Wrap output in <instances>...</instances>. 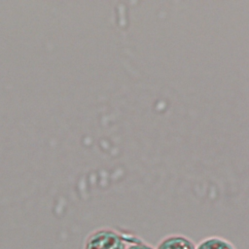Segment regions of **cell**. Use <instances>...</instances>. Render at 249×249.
<instances>
[{"label": "cell", "instance_id": "obj_2", "mask_svg": "<svg viewBox=\"0 0 249 249\" xmlns=\"http://www.w3.org/2000/svg\"><path fill=\"white\" fill-rule=\"evenodd\" d=\"M156 249H196V244L186 235L169 234L160 241Z\"/></svg>", "mask_w": 249, "mask_h": 249}, {"label": "cell", "instance_id": "obj_1", "mask_svg": "<svg viewBox=\"0 0 249 249\" xmlns=\"http://www.w3.org/2000/svg\"><path fill=\"white\" fill-rule=\"evenodd\" d=\"M125 236L116 230L101 228L87 236L84 249H125Z\"/></svg>", "mask_w": 249, "mask_h": 249}, {"label": "cell", "instance_id": "obj_3", "mask_svg": "<svg viewBox=\"0 0 249 249\" xmlns=\"http://www.w3.org/2000/svg\"><path fill=\"white\" fill-rule=\"evenodd\" d=\"M196 249H235L234 245L221 236H208L200 240Z\"/></svg>", "mask_w": 249, "mask_h": 249}, {"label": "cell", "instance_id": "obj_4", "mask_svg": "<svg viewBox=\"0 0 249 249\" xmlns=\"http://www.w3.org/2000/svg\"><path fill=\"white\" fill-rule=\"evenodd\" d=\"M125 249H155V248L143 241H135V242L130 241V244L126 246Z\"/></svg>", "mask_w": 249, "mask_h": 249}]
</instances>
